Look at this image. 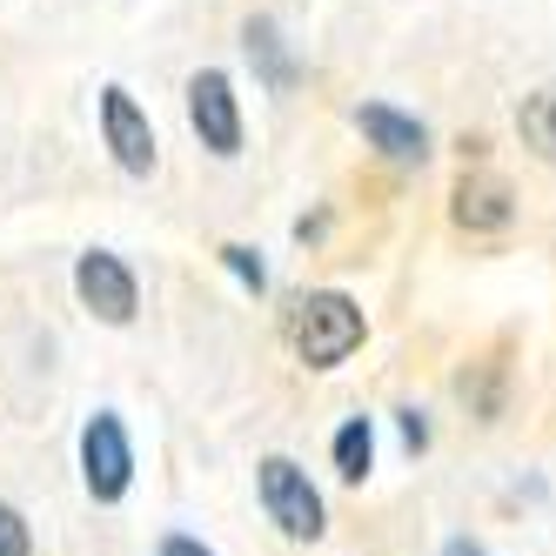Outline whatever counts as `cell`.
Wrapping results in <instances>:
<instances>
[{"instance_id": "cell-15", "label": "cell", "mask_w": 556, "mask_h": 556, "mask_svg": "<svg viewBox=\"0 0 556 556\" xmlns=\"http://www.w3.org/2000/svg\"><path fill=\"white\" fill-rule=\"evenodd\" d=\"M403 443H409V450H429V422H422V409H403Z\"/></svg>"}, {"instance_id": "cell-3", "label": "cell", "mask_w": 556, "mask_h": 556, "mask_svg": "<svg viewBox=\"0 0 556 556\" xmlns=\"http://www.w3.org/2000/svg\"><path fill=\"white\" fill-rule=\"evenodd\" d=\"M81 490L94 503H122L135 490V443H128V422L114 409H94L81 422Z\"/></svg>"}, {"instance_id": "cell-8", "label": "cell", "mask_w": 556, "mask_h": 556, "mask_svg": "<svg viewBox=\"0 0 556 556\" xmlns=\"http://www.w3.org/2000/svg\"><path fill=\"white\" fill-rule=\"evenodd\" d=\"M355 128H363L389 162H422L429 154V135H422V122H409V114H395V108H382V101H369L363 114H355Z\"/></svg>"}, {"instance_id": "cell-9", "label": "cell", "mask_w": 556, "mask_h": 556, "mask_svg": "<svg viewBox=\"0 0 556 556\" xmlns=\"http://www.w3.org/2000/svg\"><path fill=\"white\" fill-rule=\"evenodd\" d=\"M329 456H336V476H342V483H363V476L376 469V422H369V416H349V422L336 429Z\"/></svg>"}, {"instance_id": "cell-2", "label": "cell", "mask_w": 556, "mask_h": 556, "mask_svg": "<svg viewBox=\"0 0 556 556\" xmlns=\"http://www.w3.org/2000/svg\"><path fill=\"white\" fill-rule=\"evenodd\" d=\"M255 496L268 509V523L282 530L289 543H315L329 530V509H323V490L308 483V469L295 456H262L255 463Z\"/></svg>"}, {"instance_id": "cell-1", "label": "cell", "mask_w": 556, "mask_h": 556, "mask_svg": "<svg viewBox=\"0 0 556 556\" xmlns=\"http://www.w3.org/2000/svg\"><path fill=\"white\" fill-rule=\"evenodd\" d=\"M289 349H295V363L308 369H342L355 349H363L369 323H363V308H355L342 289H315L289 308V323H282Z\"/></svg>"}, {"instance_id": "cell-7", "label": "cell", "mask_w": 556, "mask_h": 556, "mask_svg": "<svg viewBox=\"0 0 556 556\" xmlns=\"http://www.w3.org/2000/svg\"><path fill=\"white\" fill-rule=\"evenodd\" d=\"M450 215H456V228H469V235H496V228H509V215H516L509 181H496V175H463Z\"/></svg>"}, {"instance_id": "cell-16", "label": "cell", "mask_w": 556, "mask_h": 556, "mask_svg": "<svg viewBox=\"0 0 556 556\" xmlns=\"http://www.w3.org/2000/svg\"><path fill=\"white\" fill-rule=\"evenodd\" d=\"M443 556H490V549L476 543V536H450V543H443Z\"/></svg>"}, {"instance_id": "cell-10", "label": "cell", "mask_w": 556, "mask_h": 556, "mask_svg": "<svg viewBox=\"0 0 556 556\" xmlns=\"http://www.w3.org/2000/svg\"><path fill=\"white\" fill-rule=\"evenodd\" d=\"M516 128H523V148H536L543 162H556V94H530L516 108Z\"/></svg>"}, {"instance_id": "cell-13", "label": "cell", "mask_w": 556, "mask_h": 556, "mask_svg": "<svg viewBox=\"0 0 556 556\" xmlns=\"http://www.w3.org/2000/svg\"><path fill=\"white\" fill-rule=\"evenodd\" d=\"M222 262L235 268V282H242V289H255V295L268 289V268L255 262V249H242V242H228V249H222Z\"/></svg>"}, {"instance_id": "cell-6", "label": "cell", "mask_w": 556, "mask_h": 556, "mask_svg": "<svg viewBox=\"0 0 556 556\" xmlns=\"http://www.w3.org/2000/svg\"><path fill=\"white\" fill-rule=\"evenodd\" d=\"M101 141H108V154L128 175H148L154 168V128H148V114L135 108L128 88H101Z\"/></svg>"}, {"instance_id": "cell-11", "label": "cell", "mask_w": 556, "mask_h": 556, "mask_svg": "<svg viewBox=\"0 0 556 556\" xmlns=\"http://www.w3.org/2000/svg\"><path fill=\"white\" fill-rule=\"evenodd\" d=\"M249 54L262 61L268 88H289V81H295V67H289V54H282V34H275L268 21H249Z\"/></svg>"}, {"instance_id": "cell-5", "label": "cell", "mask_w": 556, "mask_h": 556, "mask_svg": "<svg viewBox=\"0 0 556 556\" xmlns=\"http://www.w3.org/2000/svg\"><path fill=\"white\" fill-rule=\"evenodd\" d=\"M188 122H194V135H202L208 154H222V162L242 154V108H235V88H228L222 67H202L188 81Z\"/></svg>"}, {"instance_id": "cell-4", "label": "cell", "mask_w": 556, "mask_h": 556, "mask_svg": "<svg viewBox=\"0 0 556 556\" xmlns=\"http://www.w3.org/2000/svg\"><path fill=\"white\" fill-rule=\"evenodd\" d=\"M74 295H81V308L94 315V323H108V329H128L135 308H141L135 268L114 255V249H88L81 262H74Z\"/></svg>"}, {"instance_id": "cell-12", "label": "cell", "mask_w": 556, "mask_h": 556, "mask_svg": "<svg viewBox=\"0 0 556 556\" xmlns=\"http://www.w3.org/2000/svg\"><path fill=\"white\" fill-rule=\"evenodd\" d=\"M0 556H34V530L14 503H0Z\"/></svg>"}, {"instance_id": "cell-14", "label": "cell", "mask_w": 556, "mask_h": 556, "mask_svg": "<svg viewBox=\"0 0 556 556\" xmlns=\"http://www.w3.org/2000/svg\"><path fill=\"white\" fill-rule=\"evenodd\" d=\"M154 556H215L202 536H188V530H168L162 543H154Z\"/></svg>"}]
</instances>
